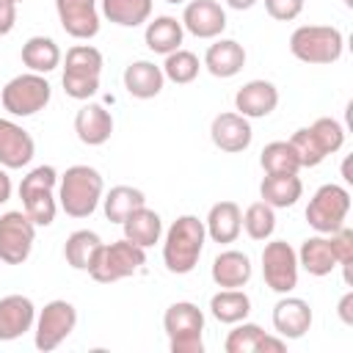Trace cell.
Here are the masks:
<instances>
[{
  "instance_id": "obj_1",
  "label": "cell",
  "mask_w": 353,
  "mask_h": 353,
  "mask_svg": "<svg viewBox=\"0 0 353 353\" xmlns=\"http://www.w3.org/2000/svg\"><path fill=\"white\" fill-rule=\"evenodd\" d=\"M204 243H207L204 221L196 218V215H179L165 229V237H163V262H165V270L174 273V276L190 273L199 265V259H201Z\"/></svg>"
},
{
  "instance_id": "obj_2",
  "label": "cell",
  "mask_w": 353,
  "mask_h": 353,
  "mask_svg": "<svg viewBox=\"0 0 353 353\" xmlns=\"http://www.w3.org/2000/svg\"><path fill=\"white\" fill-rule=\"evenodd\" d=\"M105 196L102 174L94 165H69L58 176V207L69 218H88Z\"/></svg>"
},
{
  "instance_id": "obj_3",
  "label": "cell",
  "mask_w": 353,
  "mask_h": 353,
  "mask_svg": "<svg viewBox=\"0 0 353 353\" xmlns=\"http://www.w3.org/2000/svg\"><path fill=\"white\" fill-rule=\"evenodd\" d=\"M290 52L312 66L336 63L345 52V36L334 25H301L290 36Z\"/></svg>"
},
{
  "instance_id": "obj_4",
  "label": "cell",
  "mask_w": 353,
  "mask_h": 353,
  "mask_svg": "<svg viewBox=\"0 0 353 353\" xmlns=\"http://www.w3.org/2000/svg\"><path fill=\"white\" fill-rule=\"evenodd\" d=\"M55 185H58V171L52 165H36L19 182L22 210L36 226H50L55 221V212H58Z\"/></svg>"
},
{
  "instance_id": "obj_5",
  "label": "cell",
  "mask_w": 353,
  "mask_h": 353,
  "mask_svg": "<svg viewBox=\"0 0 353 353\" xmlns=\"http://www.w3.org/2000/svg\"><path fill=\"white\" fill-rule=\"evenodd\" d=\"M99 74H102V52L91 44H74L66 50L63 63V91L72 99H91L99 91Z\"/></svg>"
},
{
  "instance_id": "obj_6",
  "label": "cell",
  "mask_w": 353,
  "mask_h": 353,
  "mask_svg": "<svg viewBox=\"0 0 353 353\" xmlns=\"http://www.w3.org/2000/svg\"><path fill=\"white\" fill-rule=\"evenodd\" d=\"M171 353H204V312L190 301H176L163 314Z\"/></svg>"
},
{
  "instance_id": "obj_7",
  "label": "cell",
  "mask_w": 353,
  "mask_h": 353,
  "mask_svg": "<svg viewBox=\"0 0 353 353\" xmlns=\"http://www.w3.org/2000/svg\"><path fill=\"white\" fill-rule=\"evenodd\" d=\"M50 97H52V85L47 83L44 74H36V72L11 77L0 91L3 108L17 119L36 116L39 110H44L50 105Z\"/></svg>"
},
{
  "instance_id": "obj_8",
  "label": "cell",
  "mask_w": 353,
  "mask_h": 353,
  "mask_svg": "<svg viewBox=\"0 0 353 353\" xmlns=\"http://www.w3.org/2000/svg\"><path fill=\"white\" fill-rule=\"evenodd\" d=\"M143 265H146V248L121 237L116 243L102 245V251H99L94 268L88 270V276L99 284H113V281H121V279L138 273Z\"/></svg>"
},
{
  "instance_id": "obj_9",
  "label": "cell",
  "mask_w": 353,
  "mask_h": 353,
  "mask_svg": "<svg viewBox=\"0 0 353 353\" xmlns=\"http://www.w3.org/2000/svg\"><path fill=\"white\" fill-rule=\"evenodd\" d=\"M347 212H350V190L336 182H328V185H320L309 199L306 223L317 234H331L339 226H345Z\"/></svg>"
},
{
  "instance_id": "obj_10",
  "label": "cell",
  "mask_w": 353,
  "mask_h": 353,
  "mask_svg": "<svg viewBox=\"0 0 353 353\" xmlns=\"http://www.w3.org/2000/svg\"><path fill=\"white\" fill-rule=\"evenodd\" d=\"M77 325V309L69 303V301H50L44 303V309L36 314V323H33V345L44 353L55 350Z\"/></svg>"
},
{
  "instance_id": "obj_11",
  "label": "cell",
  "mask_w": 353,
  "mask_h": 353,
  "mask_svg": "<svg viewBox=\"0 0 353 353\" xmlns=\"http://www.w3.org/2000/svg\"><path fill=\"white\" fill-rule=\"evenodd\" d=\"M36 223L25 215V210H8L0 215V262L22 265L36 243Z\"/></svg>"
},
{
  "instance_id": "obj_12",
  "label": "cell",
  "mask_w": 353,
  "mask_h": 353,
  "mask_svg": "<svg viewBox=\"0 0 353 353\" xmlns=\"http://www.w3.org/2000/svg\"><path fill=\"white\" fill-rule=\"evenodd\" d=\"M298 254L287 240H270L262 248V279L265 284L279 292L287 295L298 287Z\"/></svg>"
},
{
  "instance_id": "obj_13",
  "label": "cell",
  "mask_w": 353,
  "mask_h": 353,
  "mask_svg": "<svg viewBox=\"0 0 353 353\" xmlns=\"http://www.w3.org/2000/svg\"><path fill=\"white\" fill-rule=\"evenodd\" d=\"M61 28L80 41H88L99 33V8L97 0H55Z\"/></svg>"
},
{
  "instance_id": "obj_14",
  "label": "cell",
  "mask_w": 353,
  "mask_h": 353,
  "mask_svg": "<svg viewBox=\"0 0 353 353\" xmlns=\"http://www.w3.org/2000/svg\"><path fill=\"white\" fill-rule=\"evenodd\" d=\"M210 138L212 143L221 149V152H229V154H237V152H245L254 141V130H251V119L240 116L237 110H226V113H218L210 124Z\"/></svg>"
},
{
  "instance_id": "obj_15",
  "label": "cell",
  "mask_w": 353,
  "mask_h": 353,
  "mask_svg": "<svg viewBox=\"0 0 353 353\" xmlns=\"http://www.w3.org/2000/svg\"><path fill=\"white\" fill-rule=\"evenodd\" d=\"M179 22L196 39H218L226 30V11L218 0H188Z\"/></svg>"
},
{
  "instance_id": "obj_16",
  "label": "cell",
  "mask_w": 353,
  "mask_h": 353,
  "mask_svg": "<svg viewBox=\"0 0 353 353\" xmlns=\"http://www.w3.org/2000/svg\"><path fill=\"white\" fill-rule=\"evenodd\" d=\"M312 306L303 298L295 295H281L273 306V328L284 339H301L312 328Z\"/></svg>"
},
{
  "instance_id": "obj_17",
  "label": "cell",
  "mask_w": 353,
  "mask_h": 353,
  "mask_svg": "<svg viewBox=\"0 0 353 353\" xmlns=\"http://www.w3.org/2000/svg\"><path fill=\"white\" fill-rule=\"evenodd\" d=\"M36 154V143L30 132L14 119H0V165L3 168H25Z\"/></svg>"
},
{
  "instance_id": "obj_18",
  "label": "cell",
  "mask_w": 353,
  "mask_h": 353,
  "mask_svg": "<svg viewBox=\"0 0 353 353\" xmlns=\"http://www.w3.org/2000/svg\"><path fill=\"white\" fill-rule=\"evenodd\" d=\"M279 105V88L270 80H248L234 94V110L245 119H265Z\"/></svg>"
},
{
  "instance_id": "obj_19",
  "label": "cell",
  "mask_w": 353,
  "mask_h": 353,
  "mask_svg": "<svg viewBox=\"0 0 353 353\" xmlns=\"http://www.w3.org/2000/svg\"><path fill=\"white\" fill-rule=\"evenodd\" d=\"M36 323V306L28 295H6L0 298V342H14L28 334Z\"/></svg>"
},
{
  "instance_id": "obj_20",
  "label": "cell",
  "mask_w": 353,
  "mask_h": 353,
  "mask_svg": "<svg viewBox=\"0 0 353 353\" xmlns=\"http://www.w3.org/2000/svg\"><path fill=\"white\" fill-rule=\"evenodd\" d=\"M74 132L85 146H102L113 135V116L99 102H88L74 113Z\"/></svg>"
},
{
  "instance_id": "obj_21",
  "label": "cell",
  "mask_w": 353,
  "mask_h": 353,
  "mask_svg": "<svg viewBox=\"0 0 353 353\" xmlns=\"http://www.w3.org/2000/svg\"><path fill=\"white\" fill-rule=\"evenodd\" d=\"M251 273H254V268H251L248 254H243L237 248L221 251L210 268V276L221 290H243L251 281Z\"/></svg>"
},
{
  "instance_id": "obj_22",
  "label": "cell",
  "mask_w": 353,
  "mask_h": 353,
  "mask_svg": "<svg viewBox=\"0 0 353 353\" xmlns=\"http://www.w3.org/2000/svg\"><path fill=\"white\" fill-rule=\"evenodd\" d=\"M204 229H207V237L212 243H234L243 232V210L237 201H218L210 207L207 218H204Z\"/></svg>"
},
{
  "instance_id": "obj_23",
  "label": "cell",
  "mask_w": 353,
  "mask_h": 353,
  "mask_svg": "<svg viewBox=\"0 0 353 353\" xmlns=\"http://www.w3.org/2000/svg\"><path fill=\"white\" fill-rule=\"evenodd\" d=\"M204 66H207V72H210L212 77H221V80L234 77V74L243 72V66H245V50H243V44L234 41V39H218L215 44L207 47V52H204Z\"/></svg>"
},
{
  "instance_id": "obj_24",
  "label": "cell",
  "mask_w": 353,
  "mask_h": 353,
  "mask_svg": "<svg viewBox=\"0 0 353 353\" xmlns=\"http://www.w3.org/2000/svg\"><path fill=\"white\" fill-rule=\"evenodd\" d=\"M121 80H124V88H127L130 97H135V99H152V97H157L163 91L165 74L152 61H132L124 69Z\"/></svg>"
},
{
  "instance_id": "obj_25",
  "label": "cell",
  "mask_w": 353,
  "mask_h": 353,
  "mask_svg": "<svg viewBox=\"0 0 353 353\" xmlns=\"http://www.w3.org/2000/svg\"><path fill=\"white\" fill-rule=\"evenodd\" d=\"M259 196L273 210H287L303 196V182L298 174H265L259 182Z\"/></svg>"
},
{
  "instance_id": "obj_26",
  "label": "cell",
  "mask_w": 353,
  "mask_h": 353,
  "mask_svg": "<svg viewBox=\"0 0 353 353\" xmlns=\"http://www.w3.org/2000/svg\"><path fill=\"white\" fill-rule=\"evenodd\" d=\"M182 39H185V28L176 17H154L152 22H146V30H143V41L152 52L157 55H168L174 50L182 47Z\"/></svg>"
},
{
  "instance_id": "obj_27",
  "label": "cell",
  "mask_w": 353,
  "mask_h": 353,
  "mask_svg": "<svg viewBox=\"0 0 353 353\" xmlns=\"http://www.w3.org/2000/svg\"><path fill=\"white\" fill-rule=\"evenodd\" d=\"M121 229H124V237L130 243H135L141 248H149V245L160 243V237H163V218L143 204L121 221Z\"/></svg>"
},
{
  "instance_id": "obj_28",
  "label": "cell",
  "mask_w": 353,
  "mask_h": 353,
  "mask_svg": "<svg viewBox=\"0 0 353 353\" xmlns=\"http://www.w3.org/2000/svg\"><path fill=\"white\" fill-rule=\"evenodd\" d=\"M102 245H105V243H102V237H99L97 232H91V229H77V232H72V234L66 237V243H63V259H66L74 270L88 273V270L94 268V262H97Z\"/></svg>"
},
{
  "instance_id": "obj_29",
  "label": "cell",
  "mask_w": 353,
  "mask_h": 353,
  "mask_svg": "<svg viewBox=\"0 0 353 353\" xmlns=\"http://www.w3.org/2000/svg\"><path fill=\"white\" fill-rule=\"evenodd\" d=\"M295 254H298V268H303L309 276L323 279V276H328L336 268V259H334L328 234H312V237H306Z\"/></svg>"
},
{
  "instance_id": "obj_30",
  "label": "cell",
  "mask_w": 353,
  "mask_h": 353,
  "mask_svg": "<svg viewBox=\"0 0 353 353\" xmlns=\"http://www.w3.org/2000/svg\"><path fill=\"white\" fill-rule=\"evenodd\" d=\"M22 63L28 66V72L50 74L61 63V47L50 36H30L22 44Z\"/></svg>"
},
{
  "instance_id": "obj_31",
  "label": "cell",
  "mask_w": 353,
  "mask_h": 353,
  "mask_svg": "<svg viewBox=\"0 0 353 353\" xmlns=\"http://www.w3.org/2000/svg\"><path fill=\"white\" fill-rule=\"evenodd\" d=\"M210 314L218 323L234 325L251 314V298L243 290H218L210 298Z\"/></svg>"
},
{
  "instance_id": "obj_32",
  "label": "cell",
  "mask_w": 353,
  "mask_h": 353,
  "mask_svg": "<svg viewBox=\"0 0 353 353\" xmlns=\"http://www.w3.org/2000/svg\"><path fill=\"white\" fill-rule=\"evenodd\" d=\"M143 204H146L143 190H138L132 185H116L102 196V210H105V218L110 223H121L130 212H135Z\"/></svg>"
},
{
  "instance_id": "obj_33",
  "label": "cell",
  "mask_w": 353,
  "mask_h": 353,
  "mask_svg": "<svg viewBox=\"0 0 353 353\" xmlns=\"http://www.w3.org/2000/svg\"><path fill=\"white\" fill-rule=\"evenodd\" d=\"M102 17L121 28H138L152 17V0H102Z\"/></svg>"
},
{
  "instance_id": "obj_34",
  "label": "cell",
  "mask_w": 353,
  "mask_h": 353,
  "mask_svg": "<svg viewBox=\"0 0 353 353\" xmlns=\"http://www.w3.org/2000/svg\"><path fill=\"white\" fill-rule=\"evenodd\" d=\"M259 165L265 174H298L301 163L295 149L290 146V141H270L265 143L262 154H259Z\"/></svg>"
},
{
  "instance_id": "obj_35",
  "label": "cell",
  "mask_w": 353,
  "mask_h": 353,
  "mask_svg": "<svg viewBox=\"0 0 353 353\" xmlns=\"http://www.w3.org/2000/svg\"><path fill=\"white\" fill-rule=\"evenodd\" d=\"M243 229L256 243L270 240V234L276 232V210L270 204H265L262 199L254 201V204H248L245 212H243Z\"/></svg>"
},
{
  "instance_id": "obj_36",
  "label": "cell",
  "mask_w": 353,
  "mask_h": 353,
  "mask_svg": "<svg viewBox=\"0 0 353 353\" xmlns=\"http://www.w3.org/2000/svg\"><path fill=\"white\" fill-rule=\"evenodd\" d=\"M160 69H163L165 80H171V83H176V85H188V83H193V80L199 77L201 63H199L196 52L179 47V50H174V52L165 55V61H163Z\"/></svg>"
},
{
  "instance_id": "obj_37",
  "label": "cell",
  "mask_w": 353,
  "mask_h": 353,
  "mask_svg": "<svg viewBox=\"0 0 353 353\" xmlns=\"http://www.w3.org/2000/svg\"><path fill=\"white\" fill-rule=\"evenodd\" d=\"M262 336H265L262 325L240 320V323H234V328L226 334L223 350H226V353H259Z\"/></svg>"
},
{
  "instance_id": "obj_38",
  "label": "cell",
  "mask_w": 353,
  "mask_h": 353,
  "mask_svg": "<svg viewBox=\"0 0 353 353\" xmlns=\"http://www.w3.org/2000/svg\"><path fill=\"white\" fill-rule=\"evenodd\" d=\"M290 146L295 149L301 168H314V165H320V163L328 157V154L320 149V143H317V138L312 135L309 127H298V130L290 135Z\"/></svg>"
},
{
  "instance_id": "obj_39",
  "label": "cell",
  "mask_w": 353,
  "mask_h": 353,
  "mask_svg": "<svg viewBox=\"0 0 353 353\" xmlns=\"http://www.w3.org/2000/svg\"><path fill=\"white\" fill-rule=\"evenodd\" d=\"M309 130H312V135L317 138V143H320V149H323L325 154L339 152L342 143H345V127H342L336 119H331V116L314 119V121L309 124Z\"/></svg>"
},
{
  "instance_id": "obj_40",
  "label": "cell",
  "mask_w": 353,
  "mask_h": 353,
  "mask_svg": "<svg viewBox=\"0 0 353 353\" xmlns=\"http://www.w3.org/2000/svg\"><path fill=\"white\" fill-rule=\"evenodd\" d=\"M328 243H331V251H334L336 268H342V273H345V284H350V262H353V229L339 226L336 232H331V234H328Z\"/></svg>"
},
{
  "instance_id": "obj_41",
  "label": "cell",
  "mask_w": 353,
  "mask_h": 353,
  "mask_svg": "<svg viewBox=\"0 0 353 353\" xmlns=\"http://www.w3.org/2000/svg\"><path fill=\"white\" fill-rule=\"evenodd\" d=\"M265 11L279 22H292L303 11V0H265Z\"/></svg>"
},
{
  "instance_id": "obj_42",
  "label": "cell",
  "mask_w": 353,
  "mask_h": 353,
  "mask_svg": "<svg viewBox=\"0 0 353 353\" xmlns=\"http://www.w3.org/2000/svg\"><path fill=\"white\" fill-rule=\"evenodd\" d=\"M17 25V3L14 0H0V36H8Z\"/></svg>"
},
{
  "instance_id": "obj_43",
  "label": "cell",
  "mask_w": 353,
  "mask_h": 353,
  "mask_svg": "<svg viewBox=\"0 0 353 353\" xmlns=\"http://www.w3.org/2000/svg\"><path fill=\"white\" fill-rule=\"evenodd\" d=\"M287 350V339L284 336H273V334H265L262 342H259V353H284Z\"/></svg>"
},
{
  "instance_id": "obj_44",
  "label": "cell",
  "mask_w": 353,
  "mask_h": 353,
  "mask_svg": "<svg viewBox=\"0 0 353 353\" xmlns=\"http://www.w3.org/2000/svg\"><path fill=\"white\" fill-rule=\"evenodd\" d=\"M336 314L345 325H353V292L347 290L342 298H339V306H336Z\"/></svg>"
},
{
  "instance_id": "obj_45",
  "label": "cell",
  "mask_w": 353,
  "mask_h": 353,
  "mask_svg": "<svg viewBox=\"0 0 353 353\" xmlns=\"http://www.w3.org/2000/svg\"><path fill=\"white\" fill-rule=\"evenodd\" d=\"M11 199V176L6 174V168L0 165V204H6Z\"/></svg>"
},
{
  "instance_id": "obj_46",
  "label": "cell",
  "mask_w": 353,
  "mask_h": 353,
  "mask_svg": "<svg viewBox=\"0 0 353 353\" xmlns=\"http://www.w3.org/2000/svg\"><path fill=\"white\" fill-rule=\"evenodd\" d=\"M229 8H234V11H248V8H254L256 6V0H223Z\"/></svg>"
},
{
  "instance_id": "obj_47",
  "label": "cell",
  "mask_w": 353,
  "mask_h": 353,
  "mask_svg": "<svg viewBox=\"0 0 353 353\" xmlns=\"http://www.w3.org/2000/svg\"><path fill=\"white\" fill-rule=\"evenodd\" d=\"M165 3H171V6H179V3H188V0H165Z\"/></svg>"
},
{
  "instance_id": "obj_48",
  "label": "cell",
  "mask_w": 353,
  "mask_h": 353,
  "mask_svg": "<svg viewBox=\"0 0 353 353\" xmlns=\"http://www.w3.org/2000/svg\"><path fill=\"white\" fill-rule=\"evenodd\" d=\"M345 6H347V8H353V0H345Z\"/></svg>"
},
{
  "instance_id": "obj_49",
  "label": "cell",
  "mask_w": 353,
  "mask_h": 353,
  "mask_svg": "<svg viewBox=\"0 0 353 353\" xmlns=\"http://www.w3.org/2000/svg\"><path fill=\"white\" fill-rule=\"evenodd\" d=\"M14 3H22V0H14Z\"/></svg>"
}]
</instances>
